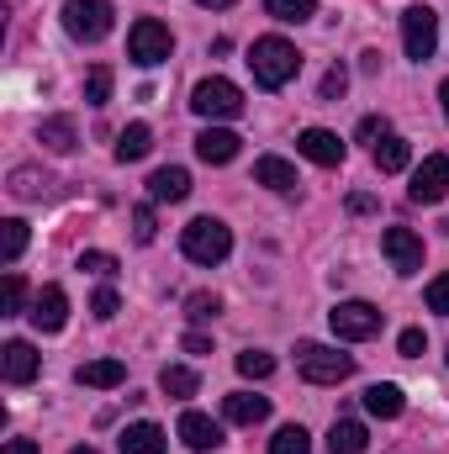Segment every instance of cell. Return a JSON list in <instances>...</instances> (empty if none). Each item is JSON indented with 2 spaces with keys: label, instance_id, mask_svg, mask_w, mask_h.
I'll return each mask as SVG.
<instances>
[{
  "label": "cell",
  "instance_id": "6da1fadb",
  "mask_svg": "<svg viewBox=\"0 0 449 454\" xmlns=\"http://www.w3.org/2000/svg\"><path fill=\"white\" fill-rule=\"evenodd\" d=\"M248 69H254V85L280 90V85H291V80H296L302 53H296L286 37H259V43L248 48Z\"/></svg>",
  "mask_w": 449,
  "mask_h": 454
},
{
  "label": "cell",
  "instance_id": "7a4b0ae2",
  "mask_svg": "<svg viewBox=\"0 0 449 454\" xmlns=\"http://www.w3.org/2000/svg\"><path fill=\"white\" fill-rule=\"evenodd\" d=\"M180 248H185L191 264H223L227 254H232V232L217 217H196V223L180 232Z\"/></svg>",
  "mask_w": 449,
  "mask_h": 454
},
{
  "label": "cell",
  "instance_id": "3957f363",
  "mask_svg": "<svg viewBox=\"0 0 449 454\" xmlns=\"http://www.w3.org/2000/svg\"><path fill=\"white\" fill-rule=\"evenodd\" d=\"M296 370H302V380H312V386H338V380L354 375V354H338L328 343H302V348H296Z\"/></svg>",
  "mask_w": 449,
  "mask_h": 454
},
{
  "label": "cell",
  "instance_id": "277c9868",
  "mask_svg": "<svg viewBox=\"0 0 449 454\" xmlns=\"http://www.w3.org/2000/svg\"><path fill=\"white\" fill-rule=\"evenodd\" d=\"M191 106L207 121H232V116H243V90L232 80H223V74H212V80H201L191 90Z\"/></svg>",
  "mask_w": 449,
  "mask_h": 454
},
{
  "label": "cell",
  "instance_id": "5b68a950",
  "mask_svg": "<svg viewBox=\"0 0 449 454\" xmlns=\"http://www.w3.org/2000/svg\"><path fill=\"white\" fill-rule=\"evenodd\" d=\"M169 48H175V37H169V27H164L159 16L132 21V32H127V59H132V64L154 69V64H164V59H169Z\"/></svg>",
  "mask_w": 449,
  "mask_h": 454
},
{
  "label": "cell",
  "instance_id": "8992f818",
  "mask_svg": "<svg viewBox=\"0 0 449 454\" xmlns=\"http://www.w3.org/2000/svg\"><path fill=\"white\" fill-rule=\"evenodd\" d=\"M112 0H69L64 5V32L75 43H101L112 32Z\"/></svg>",
  "mask_w": 449,
  "mask_h": 454
},
{
  "label": "cell",
  "instance_id": "52a82bcc",
  "mask_svg": "<svg viewBox=\"0 0 449 454\" xmlns=\"http://www.w3.org/2000/svg\"><path fill=\"white\" fill-rule=\"evenodd\" d=\"M402 48H407V59H418V64L434 59V48H439V16H434L429 5H407V11H402Z\"/></svg>",
  "mask_w": 449,
  "mask_h": 454
},
{
  "label": "cell",
  "instance_id": "ba28073f",
  "mask_svg": "<svg viewBox=\"0 0 449 454\" xmlns=\"http://www.w3.org/2000/svg\"><path fill=\"white\" fill-rule=\"evenodd\" d=\"M328 323H334V333L343 343H365L381 333V307H370V301H338L334 312H328Z\"/></svg>",
  "mask_w": 449,
  "mask_h": 454
},
{
  "label": "cell",
  "instance_id": "9c48e42d",
  "mask_svg": "<svg viewBox=\"0 0 449 454\" xmlns=\"http://www.w3.org/2000/svg\"><path fill=\"white\" fill-rule=\"evenodd\" d=\"M407 196H413L418 207H439V201H445V196H449V159H445V153H429V159L413 169Z\"/></svg>",
  "mask_w": 449,
  "mask_h": 454
},
{
  "label": "cell",
  "instance_id": "30bf717a",
  "mask_svg": "<svg viewBox=\"0 0 449 454\" xmlns=\"http://www.w3.org/2000/svg\"><path fill=\"white\" fill-rule=\"evenodd\" d=\"M381 248H386V259H391L397 275H418L423 270V238L413 227H386L381 232Z\"/></svg>",
  "mask_w": 449,
  "mask_h": 454
},
{
  "label": "cell",
  "instance_id": "8fae6325",
  "mask_svg": "<svg viewBox=\"0 0 449 454\" xmlns=\"http://www.w3.org/2000/svg\"><path fill=\"white\" fill-rule=\"evenodd\" d=\"M27 317H32L37 333H59V328L69 323V291H64V286H43Z\"/></svg>",
  "mask_w": 449,
  "mask_h": 454
},
{
  "label": "cell",
  "instance_id": "7c38bea8",
  "mask_svg": "<svg viewBox=\"0 0 449 454\" xmlns=\"http://www.w3.org/2000/svg\"><path fill=\"white\" fill-rule=\"evenodd\" d=\"M180 444L196 450V454H212L217 444H223V423L191 407V412H180Z\"/></svg>",
  "mask_w": 449,
  "mask_h": 454
},
{
  "label": "cell",
  "instance_id": "4fadbf2b",
  "mask_svg": "<svg viewBox=\"0 0 449 454\" xmlns=\"http://www.w3.org/2000/svg\"><path fill=\"white\" fill-rule=\"evenodd\" d=\"M37 364H43V359H37V348H32L27 339H11L5 348H0V375H5L11 386L37 380Z\"/></svg>",
  "mask_w": 449,
  "mask_h": 454
},
{
  "label": "cell",
  "instance_id": "5bb4252c",
  "mask_svg": "<svg viewBox=\"0 0 449 454\" xmlns=\"http://www.w3.org/2000/svg\"><path fill=\"white\" fill-rule=\"evenodd\" d=\"M296 148H302L312 164H323V169H338V164H343V153H349V148L338 143V132H328V127H307V132L296 137Z\"/></svg>",
  "mask_w": 449,
  "mask_h": 454
},
{
  "label": "cell",
  "instance_id": "9a60e30c",
  "mask_svg": "<svg viewBox=\"0 0 449 454\" xmlns=\"http://www.w3.org/2000/svg\"><path fill=\"white\" fill-rule=\"evenodd\" d=\"M223 418H227V423H238V428H254V423H264V418H270V396L232 391V396H223Z\"/></svg>",
  "mask_w": 449,
  "mask_h": 454
},
{
  "label": "cell",
  "instance_id": "2e32d148",
  "mask_svg": "<svg viewBox=\"0 0 449 454\" xmlns=\"http://www.w3.org/2000/svg\"><path fill=\"white\" fill-rule=\"evenodd\" d=\"M75 380L91 386V391H116V386L127 380V364H122V359H85V364L75 370Z\"/></svg>",
  "mask_w": 449,
  "mask_h": 454
},
{
  "label": "cell",
  "instance_id": "e0dca14e",
  "mask_svg": "<svg viewBox=\"0 0 449 454\" xmlns=\"http://www.w3.org/2000/svg\"><path fill=\"white\" fill-rule=\"evenodd\" d=\"M238 132H227V127H207L201 137H196V153H201V164H232L238 159Z\"/></svg>",
  "mask_w": 449,
  "mask_h": 454
},
{
  "label": "cell",
  "instance_id": "ac0fdd59",
  "mask_svg": "<svg viewBox=\"0 0 449 454\" xmlns=\"http://www.w3.org/2000/svg\"><path fill=\"white\" fill-rule=\"evenodd\" d=\"M148 196H154V201H164V207H175V201H185V196H191V175H185V169H175V164H169V169H154V175H148Z\"/></svg>",
  "mask_w": 449,
  "mask_h": 454
},
{
  "label": "cell",
  "instance_id": "d6986e66",
  "mask_svg": "<svg viewBox=\"0 0 449 454\" xmlns=\"http://www.w3.org/2000/svg\"><path fill=\"white\" fill-rule=\"evenodd\" d=\"M164 428L159 423H132V428H122V439H116V450L122 454H164Z\"/></svg>",
  "mask_w": 449,
  "mask_h": 454
},
{
  "label": "cell",
  "instance_id": "ffe728a7",
  "mask_svg": "<svg viewBox=\"0 0 449 454\" xmlns=\"http://www.w3.org/2000/svg\"><path fill=\"white\" fill-rule=\"evenodd\" d=\"M254 180L264 185V191H296L302 180H296V169L286 164V159H275V153H264L259 164H254Z\"/></svg>",
  "mask_w": 449,
  "mask_h": 454
},
{
  "label": "cell",
  "instance_id": "44dd1931",
  "mask_svg": "<svg viewBox=\"0 0 449 454\" xmlns=\"http://www.w3.org/2000/svg\"><path fill=\"white\" fill-rule=\"evenodd\" d=\"M402 407H407V396H402V386H391V380H381V386L365 391V412H370V418H402Z\"/></svg>",
  "mask_w": 449,
  "mask_h": 454
},
{
  "label": "cell",
  "instance_id": "7402d4cb",
  "mask_svg": "<svg viewBox=\"0 0 449 454\" xmlns=\"http://www.w3.org/2000/svg\"><path fill=\"white\" fill-rule=\"evenodd\" d=\"M370 450V434H365V423H354V418H338L334 434H328V454H365Z\"/></svg>",
  "mask_w": 449,
  "mask_h": 454
},
{
  "label": "cell",
  "instance_id": "603a6c76",
  "mask_svg": "<svg viewBox=\"0 0 449 454\" xmlns=\"http://www.w3.org/2000/svg\"><path fill=\"white\" fill-rule=\"evenodd\" d=\"M148 148H154V132H148L143 121H132V127H122V137H116V164H138V159H148Z\"/></svg>",
  "mask_w": 449,
  "mask_h": 454
},
{
  "label": "cell",
  "instance_id": "cb8c5ba5",
  "mask_svg": "<svg viewBox=\"0 0 449 454\" xmlns=\"http://www.w3.org/2000/svg\"><path fill=\"white\" fill-rule=\"evenodd\" d=\"M407 159H413V148H407V137H397V132H386V137L375 143V169H381V175H402V169H407Z\"/></svg>",
  "mask_w": 449,
  "mask_h": 454
},
{
  "label": "cell",
  "instance_id": "d4e9b609",
  "mask_svg": "<svg viewBox=\"0 0 449 454\" xmlns=\"http://www.w3.org/2000/svg\"><path fill=\"white\" fill-rule=\"evenodd\" d=\"M37 143H48L53 153H69V148L80 143V132H75V121H69V116H48V121L37 127Z\"/></svg>",
  "mask_w": 449,
  "mask_h": 454
},
{
  "label": "cell",
  "instance_id": "484cf974",
  "mask_svg": "<svg viewBox=\"0 0 449 454\" xmlns=\"http://www.w3.org/2000/svg\"><path fill=\"white\" fill-rule=\"evenodd\" d=\"M196 386H201V380H196V370H185V364H164V370H159V391L175 396V402L196 396Z\"/></svg>",
  "mask_w": 449,
  "mask_h": 454
},
{
  "label": "cell",
  "instance_id": "4316f807",
  "mask_svg": "<svg viewBox=\"0 0 449 454\" xmlns=\"http://www.w3.org/2000/svg\"><path fill=\"white\" fill-rule=\"evenodd\" d=\"M264 11H270L275 21H286V27H302V21L318 16V0H264Z\"/></svg>",
  "mask_w": 449,
  "mask_h": 454
},
{
  "label": "cell",
  "instance_id": "83f0119b",
  "mask_svg": "<svg viewBox=\"0 0 449 454\" xmlns=\"http://www.w3.org/2000/svg\"><path fill=\"white\" fill-rule=\"evenodd\" d=\"M21 248H27V223H21V217H5V223H0V259L16 264Z\"/></svg>",
  "mask_w": 449,
  "mask_h": 454
},
{
  "label": "cell",
  "instance_id": "f1b7e54d",
  "mask_svg": "<svg viewBox=\"0 0 449 454\" xmlns=\"http://www.w3.org/2000/svg\"><path fill=\"white\" fill-rule=\"evenodd\" d=\"M270 454H312V439H307V428H302V423H286V428L270 439Z\"/></svg>",
  "mask_w": 449,
  "mask_h": 454
},
{
  "label": "cell",
  "instance_id": "f546056e",
  "mask_svg": "<svg viewBox=\"0 0 449 454\" xmlns=\"http://www.w3.org/2000/svg\"><path fill=\"white\" fill-rule=\"evenodd\" d=\"M238 375H248V380H270V375H275V354H264V348H243V354H238Z\"/></svg>",
  "mask_w": 449,
  "mask_h": 454
},
{
  "label": "cell",
  "instance_id": "4dcf8cb0",
  "mask_svg": "<svg viewBox=\"0 0 449 454\" xmlns=\"http://www.w3.org/2000/svg\"><path fill=\"white\" fill-rule=\"evenodd\" d=\"M21 301H27V286H21L16 270H5V280H0V317H16Z\"/></svg>",
  "mask_w": 449,
  "mask_h": 454
},
{
  "label": "cell",
  "instance_id": "1f68e13d",
  "mask_svg": "<svg viewBox=\"0 0 449 454\" xmlns=\"http://www.w3.org/2000/svg\"><path fill=\"white\" fill-rule=\"evenodd\" d=\"M112 69H106V64H96V69H91V74H85V101H91V106H106V101H112Z\"/></svg>",
  "mask_w": 449,
  "mask_h": 454
},
{
  "label": "cell",
  "instance_id": "d6a6232c",
  "mask_svg": "<svg viewBox=\"0 0 449 454\" xmlns=\"http://www.w3.org/2000/svg\"><path fill=\"white\" fill-rule=\"evenodd\" d=\"M217 312H223V301H217L212 291H196V296H185V317H191V323H212Z\"/></svg>",
  "mask_w": 449,
  "mask_h": 454
},
{
  "label": "cell",
  "instance_id": "836d02e7",
  "mask_svg": "<svg viewBox=\"0 0 449 454\" xmlns=\"http://www.w3.org/2000/svg\"><path fill=\"white\" fill-rule=\"evenodd\" d=\"M80 270H85V275H106V280H112V275H116V254L85 248V254H80Z\"/></svg>",
  "mask_w": 449,
  "mask_h": 454
},
{
  "label": "cell",
  "instance_id": "e575fe53",
  "mask_svg": "<svg viewBox=\"0 0 449 454\" xmlns=\"http://www.w3.org/2000/svg\"><path fill=\"white\" fill-rule=\"evenodd\" d=\"M154 232H159L154 207H138V212H132V238H138V243H154Z\"/></svg>",
  "mask_w": 449,
  "mask_h": 454
},
{
  "label": "cell",
  "instance_id": "d590c367",
  "mask_svg": "<svg viewBox=\"0 0 449 454\" xmlns=\"http://www.w3.org/2000/svg\"><path fill=\"white\" fill-rule=\"evenodd\" d=\"M91 312H96L101 323H112L116 312H122V301H116V291H112V286H101V291L91 296Z\"/></svg>",
  "mask_w": 449,
  "mask_h": 454
},
{
  "label": "cell",
  "instance_id": "8d00e7d4",
  "mask_svg": "<svg viewBox=\"0 0 449 454\" xmlns=\"http://www.w3.org/2000/svg\"><path fill=\"white\" fill-rule=\"evenodd\" d=\"M343 90H349V74H343V69H328V74H323V85H318V96H323V101H343Z\"/></svg>",
  "mask_w": 449,
  "mask_h": 454
},
{
  "label": "cell",
  "instance_id": "74e56055",
  "mask_svg": "<svg viewBox=\"0 0 449 454\" xmlns=\"http://www.w3.org/2000/svg\"><path fill=\"white\" fill-rule=\"evenodd\" d=\"M429 307H434L439 317H449V275H439V280H429Z\"/></svg>",
  "mask_w": 449,
  "mask_h": 454
},
{
  "label": "cell",
  "instance_id": "f35d334b",
  "mask_svg": "<svg viewBox=\"0 0 449 454\" xmlns=\"http://www.w3.org/2000/svg\"><path fill=\"white\" fill-rule=\"evenodd\" d=\"M397 348H402V354H407V359H418V354H423V348H429V339H423V328H407V333H402V339H397Z\"/></svg>",
  "mask_w": 449,
  "mask_h": 454
},
{
  "label": "cell",
  "instance_id": "ab89813d",
  "mask_svg": "<svg viewBox=\"0 0 449 454\" xmlns=\"http://www.w3.org/2000/svg\"><path fill=\"white\" fill-rule=\"evenodd\" d=\"M359 137H365V143L386 137V116H365V121H359Z\"/></svg>",
  "mask_w": 449,
  "mask_h": 454
},
{
  "label": "cell",
  "instance_id": "60d3db41",
  "mask_svg": "<svg viewBox=\"0 0 449 454\" xmlns=\"http://www.w3.org/2000/svg\"><path fill=\"white\" fill-rule=\"evenodd\" d=\"M349 212H354V217L375 212V196H370V191H354V196H349Z\"/></svg>",
  "mask_w": 449,
  "mask_h": 454
},
{
  "label": "cell",
  "instance_id": "b9f144b4",
  "mask_svg": "<svg viewBox=\"0 0 449 454\" xmlns=\"http://www.w3.org/2000/svg\"><path fill=\"white\" fill-rule=\"evenodd\" d=\"M185 354H212V339H201V333H185Z\"/></svg>",
  "mask_w": 449,
  "mask_h": 454
},
{
  "label": "cell",
  "instance_id": "7bdbcfd3",
  "mask_svg": "<svg viewBox=\"0 0 449 454\" xmlns=\"http://www.w3.org/2000/svg\"><path fill=\"white\" fill-rule=\"evenodd\" d=\"M359 69H365V74H375V69H381V53H375V48H370V53H359Z\"/></svg>",
  "mask_w": 449,
  "mask_h": 454
},
{
  "label": "cell",
  "instance_id": "ee69618b",
  "mask_svg": "<svg viewBox=\"0 0 449 454\" xmlns=\"http://www.w3.org/2000/svg\"><path fill=\"white\" fill-rule=\"evenodd\" d=\"M5 454H37V444H32V439H11V444H5Z\"/></svg>",
  "mask_w": 449,
  "mask_h": 454
},
{
  "label": "cell",
  "instance_id": "f6af8a7d",
  "mask_svg": "<svg viewBox=\"0 0 449 454\" xmlns=\"http://www.w3.org/2000/svg\"><path fill=\"white\" fill-rule=\"evenodd\" d=\"M196 5H207V11H227L232 0H196Z\"/></svg>",
  "mask_w": 449,
  "mask_h": 454
},
{
  "label": "cell",
  "instance_id": "bcb514c9",
  "mask_svg": "<svg viewBox=\"0 0 449 454\" xmlns=\"http://www.w3.org/2000/svg\"><path fill=\"white\" fill-rule=\"evenodd\" d=\"M439 101H445V116H449V80L439 85Z\"/></svg>",
  "mask_w": 449,
  "mask_h": 454
},
{
  "label": "cell",
  "instance_id": "7dc6e473",
  "mask_svg": "<svg viewBox=\"0 0 449 454\" xmlns=\"http://www.w3.org/2000/svg\"><path fill=\"white\" fill-rule=\"evenodd\" d=\"M69 454H101V450H91V444H75V450H69Z\"/></svg>",
  "mask_w": 449,
  "mask_h": 454
}]
</instances>
